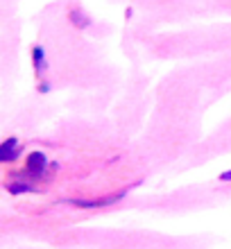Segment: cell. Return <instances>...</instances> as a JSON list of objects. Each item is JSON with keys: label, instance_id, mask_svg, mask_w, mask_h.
<instances>
[{"label": "cell", "instance_id": "1", "mask_svg": "<svg viewBox=\"0 0 231 249\" xmlns=\"http://www.w3.org/2000/svg\"><path fill=\"white\" fill-rule=\"evenodd\" d=\"M48 168V161H46V154L43 152H32L30 157H27V175H32V177H41Z\"/></svg>", "mask_w": 231, "mask_h": 249}, {"label": "cell", "instance_id": "2", "mask_svg": "<svg viewBox=\"0 0 231 249\" xmlns=\"http://www.w3.org/2000/svg\"><path fill=\"white\" fill-rule=\"evenodd\" d=\"M20 154V145L16 138H7L5 143L0 145V161L2 163H12V161H16Z\"/></svg>", "mask_w": 231, "mask_h": 249}, {"label": "cell", "instance_id": "3", "mask_svg": "<svg viewBox=\"0 0 231 249\" xmlns=\"http://www.w3.org/2000/svg\"><path fill=\"white\" fill-rule=\"evenodd\" d=\"M123 195H125V193H116V195H111V197H100V199H71V204L82 206V209H95V206H107V204L118 202Z\"/></svg>", "mask_w": 231, "mask_h": 249}, {"label": "cell", "instance_id": "4", "mask_svg": "<svg viewBox=\"0 0 231 249\" xmlns=\"http://www.w3.org/2000/svg\"><path fill=\"white\" fill-rule=\"evenodd\" d=\"M68 18H71V23H73L75 27H79V30H86V27L91 25V18H89L86 14H82L79 9H73V12L68 14Z\"/></svg>", "mask_w": 231, "mask_h": 249}, {"label": "cell", "instance_id": "5", "mask_svg": "<svg viewBox=\"0 0 231 249\" xmlns=\"http://www.w3.org/2000/svg\"><path fill=\"white\" fill-rule=\"evenodd\" d=\"M32 59H34V68H36V75L46 71V57H43V48L36 46L32 48Z\"/></svg>", "mask_w": 231, "mask_h": 249}, {"label": "cell", "instance_id": "6", "mask_svg": "<svg viewBox=\"0 0 231 249\" xmlns=\"http://www.w3.org/2000/svg\"><path fill=\"white\" fill-rule=\"evenodd\" d=\"M220 181H231V170L222 172V175H220Z\"/></svg>", "mask_w": 231, "mask_h": 249}]
</instances>
